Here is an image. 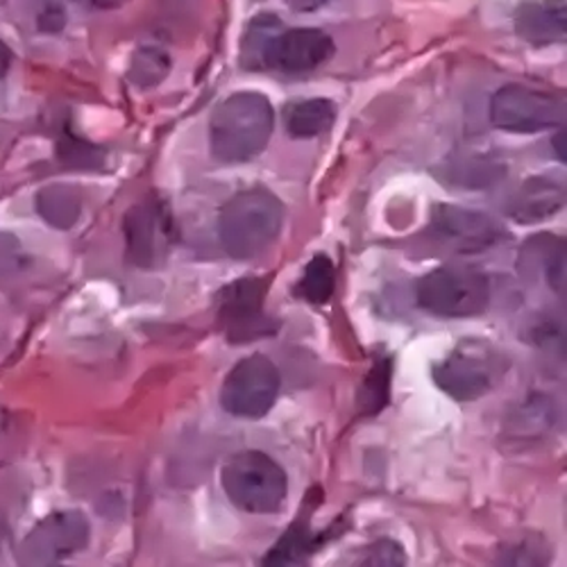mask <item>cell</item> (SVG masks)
Instances as JSON below:
<instances>
[{"label":"cell","instance_id":"obj_8","mask_svg":"<svg viewBox=\"0 0 567 567\" xmlns=\"http://www.w3.org/2000/svg\"><path fill=\"white\" fill-rule=\"evenodd\" d=\"M281 377L266 354H250L236 363L220 389L223 409L244 420L264 417L277 402Z\"/></svg>","mask_w":567,"mask_h":567},{"label":"cell","instance_id":"obj_21","mask_svg":"<svg viewBox=\"0 0 567 567\" xmlns=\"http://www.w3.org/2000/svg\"><path fill=\"white\" fill-rule=\"evenodd\" d=\"M168 71L171 58L162 49H138L130 64V80L141 89H151L159 84Z\"/></svg>","mask_w":567,"mask_h":567},{"label":"cell","instance_id":"obj_17","mask_svg":"<svg viewBox=\"0 0 567 567\" xmlns=\"http://www.w3.org/2000/svg\"><path fill=\"white\" fill-rule=\"evenodd\" d=\"M34 205L39 216L58 229H71L82 214V196L73 184L43 186Z\"/></svg>","mask_w":567,"mask_h":567},{"label":"cell","instance_id":"obj_20","mask_svg":"<svg viewBox=\"0 0 567 567\" xmlns=\"http://www.w3.org/2000/svg\"><path fill=\"white\" fill-rule=\"evenodd\" d=\"M391 377H393L391 357L377 359L372 370L365 374V380H363L361 391H359V406L365 415H377L389 404Z\"/></svg>","mask_w":567,"mask_h":567},{"label":"cell","instance_id":"obj_19","mask_svg":"<svg viewBox=\"0 0 567 567\" xmlns=\"http://www.w3.org/2000/svg\"><path fill=\"white\" fill-rule=\"evenodd\" d=\"M320 545V540L311 534L309 523L305 519H296L291 525V529L284 534L277 545L266 554L264 563L266 565H296V563H305L313 549Z\"/></svg>","mask_w":567,"mask_h":567},{"label":"cell","instance_id":"obj_18","mask_svg":"<svg viewBox=\"0 0 567 567\" xmlns=\"http://www.w3.org/2000/svg\"><path fill=\"white\" fill-rule=\"evenodd\" d=\"M337 289V268L327 255H316L298 281V296L309 305H327Z\"/></svg>","mask_w":567,"mask_h":567},{"label":"cell","instance_id":"obj_10","mask_svg":"<svg viewBox=\"0 0 567 567\" xmlns=\"http://www.w3.org/2000/svg\"><path fill=\"white\" fill-rule=\"evenodd\" d=\"M123 234L127 261L144 270L159 268L177 241V229L168 207L155 198L138 203L127 212Z\"/></svg>","mask_w":567,"mask_h":567},{"label":"cell","instance_id":"obj_25","mask_svg":"<svg viewBox=\"0 0 567 567\" xmlns=\"http://www.w3.org/2000/svg\"><path fill=\"white\" fill-rule=\"evenodd\" d=\"M293 12H302V14H309V12H316L320 8H324L327 3H332V0H284Z\"/></svg>","mask_w":567,"mask_h":567},{"label":"cell","instance_id":"obj_3","mask_svg":"<svg viewBox=\"0 0 567 567\" xmlns=\"http://www.w3.org/2000/svg\"><path fill=\"white\" fill-rule=\"evenodd\" d=\"M284 218L287 207L272 192L261 186L246 188L220 209V246L234 259H255L277 241Z\"/></svg>","mask_w":567,"mask_h":567},{"label":"cell","instance_id":"obj_4","mask_svg":"<svg viewBox=\"0 0 567 567\" xmlns=\"http://www.w3.org/2000/svg\"><path fill=\"white\" fill-rule=\"evenodd\" d=\"M220 484L236 508L257 515L281 511L289 495L287 472L259 450L231 456L220 472Z\"/></svg>","mask_w":567,"mask_h":567},{"label":"cell","instance_id":"obj_11","mask_svg":"<svg viewBox=\"0 0 567 567\" xmlns=\"http://www.w3.org/2000/svg\"><path fill=\"white\" fill-rule=\"evenodd\" d=\"M91 525L80 511H58L25 536L19 547V558L25 565H55L89 545Z\"/></svg>","mask_w":567,"mask_h":567},{"label":"cell","instance_id":"obj_24","mask_svg":"<svg viewBox=\"0 0 567 567\" xmlns=\"http://www.w3.org/2000/svg\"><path fill=\"white\" fill-rule=\"evenodd\" d=\"M406 554L395 540H377L361 551L359 565H404Z\"/></svg>","mask_w":567,"mask_h":567},{"label":"cell","instance_id":"obj_26","mask_svg":"<svg viewBox=\"0 0 567 567\" xmlns=\"http://www.w3.org/2000/svg\"><path fill=\"white\" fill-rule=\"evenodd\" d=\"M10 64H12V53L8 49V43L0 39V78L10 71Z\"/></svg>","mask_w":567,"mask_h":567},{"label":"cell","instance_id":"obj_1","mask_svg":"<svg viewBox=\"0 0 567 567\" xmlns=\"http://www.w3.org/2000/svg\"><path fill=\"white\" fill-rule=\"evenodd\" d=\"M337 53V43L318 28H287L275 14L250 21L241 43V62L250 71L302 75L320 69Z\"/></svg>","mask_w":567,"mask_h":567},{"label":"cell","instance_id":"obj_23","mask_svg":"<svg viewBox=\"0 0 567 567\" xmlns=\"http://www.w3.org/2000/svg\"><path fill=\"white\" fill-rule=\"evenodd\" d=\"M25 264H28V259H25L21 241L14 234L0 231V281L21 272L25 268Z\"/></svg>","mask_w":567,"mask_h":567},{"label":"cell","instance_id":"obj_14","mask_svg":"<svg viewBox=\"0 0 567 567\" xmlns=\"http://www.w3.org/2000/svg\"><path fill=\"white\" fill-rule=\"evenodd\" d=\"M515 30L532 45L563 41L567 32V3L565 0H527L515 14Z\"/></svg>","mask_w":567,"mask_h":567},{"label":"cell","instance_id":"obj_15","mask_svg":"<svg viewBox=\"0 0 567 567\" xmlns=\"http://www.w3.org/2000/svg\"><path fill=\"white\" fill-rule=\"evenodd\" d=\"M565 205V188L547 177L527 179L511 198L508 216L517 223H540L556 216Z\"/></svg>","mask_w":567,"mask_h":567},{"label":"cell","instance_id":"obj_2","mask_svg":"<svg viewBox=\"0 0 567 567\" xmlns=\"http://www.w3.org/2000/svg\"><path fill=\"white\" fill-rule=\"evenodd\" d=\"M272 127L275 110L264 93H231L209 121L212 157L220 164H248L268 148Z\"/></svg>","mask_w":567,"mask_h":567},{"label":"cell","instance_id":"obj_27","mask_svg":"<svg viewBox=\"0 0 567 567\" xmlns=\"http://www.w3.org/2000/svg\"><path fill=\"white\" fill-rule=\"evenodd\" d=\"M554 151H556L558 159L565 162V130L563 127H560V134H556V138H554Z\"/></svg>","mask_w":567,"mask_h":567},{"label":"cell","instance_id":"obj_16","mask_svg":"<svg viewBox=\"0 0 567 567\" xmlns=\"http://www.w3.org/2000/svg\"><path fill=\"white\" fill-rule=\"evenodd\" d=\"M337 121V105L327 99L293 101L284 110V125L293 138H313L324 134Z\"/></svg>","mask_w":567,"mask_h":567},{"label":"cell","instance_id":"obj_12","mask_svg":"<svg viewBox=\"0 0 567 567\" xmlns=\"http://www.w3.org/2000/svg\"><path fill=\"white\" fill-rule=\"evenodd\" d=\"M430 234L456 252H484L504 239V229L493 216L458 205H439Z\"/></svg>","mask_w":567,"mask_h":567},{"label":"cell","instance_id":"obj_13","mask_svg":"<svg viewBox=\"0 0 567 567\" xmlns=\"http://www.w3.org/2000/svg\"><path fill=\"white\" fill-rule=\"evenodd\" d=\"M517 268L532 281H545L554 293H565V239L538 234L519 250Z\"/></svg>","mask_w":567,"mask_h":567},{"label":"cell","instance_id":"obj_9","mask_svg":"<svg viewBox=\"0 0 567 567\" xmlns=\"http://www.w3.org/2000/svg\"><path fill=\"white\" fill-rule=\"evenodd\" d=\"M491 123L515 134H538L565 123V103L556 93L508 84L491 99Z\"/></svg>","mask_w":567,"mask_h":567},{"label":"cell","instance_id":"obj_6","mask_svg":"<svg viewBox=\"0 0 567 567\" xmlns=\"http://www.w3.org/2000/svg\"><path fill=\"white\" fill-rule=\"evenodd\" d=\"M508 361L488 343L463 341L447 359L434 365L436 386L456 402H475L493 391Z\"/></svg>","mask_w":567,"mask_h":567},{"label":"cell","instance_id":"obj_22","mask_svg":"<svg viewBox=\"0 0 567 567\" xmlns=\"http://www.w3.org/2000/svg\"><path fill=\"white\" fill-rule=\"evenodd\" d=\"M58 155L71 168H99L105 159L103 148L89 144L86 138L78 136L71 127H66L64 134L60 136Z\"/></svg>","mask_w":567,"mask_h":567},{"label":"cell","instance_id":"obj_7","mask_svg":"<svg viewBox=\"0 0 567 567\" xmlns=\"http://www.w3.org/2000/svg\"><path fill=\"white\" fill-rule=\"evenodd\" d=\"M268 289L266 277H246L218 293V322L229 343H252L277 332L279 322L264 311Z\"/></svg>","mask_w":567,"mask_h":567},{"label":"cell","instance_id":"obj_5","mask_svg":"<svg viewBox=\"0 0 567 567\" xmlns=\"http://www.w3.org/2000/svg\"><path fill=\"white\" fill-rule=\"evenodd\" d=\"M420 309L439 318H472L488 309L491 281L470 266H441L417 281Z\"/></svg>","mask_w":567,"mask_h":567}]
</instances>
